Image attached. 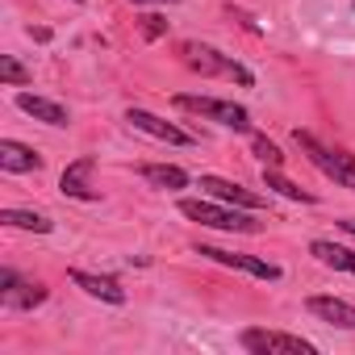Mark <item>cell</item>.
<instances>
[{
    "label": "cell",
    "mask_w": 355,
    "mask_h": 355,
    "mask_svg": "<svg viewBox=\"0 0 355 355\" xmlns=\"http://www.w3.org/2000/svg\"><path fill=\"white\" fill-rule=\"evenodd\" d=\"M175 55H180V63L189 67V71H197V76H218V80H234V84H243V88H251L255 84V76L234 59V55H222L218 46H209V42H180L175 46Z\"/></svg>",
    "instance_id": "1"
},
{
    "label": "cell",
    "mask_w": 355,
    "mask_h": 355,
    "mask_svg": "<svg viewBox=\"0 0 355 355\" xmlns=\"http://www.w3.org/2000/svg\"><path fill=\"white\" fill-rule=\"evenodd\" d=\"M293 142L301 146V155L326 175V180H334L338 189H351L355 193V155L343 150V146H326L322 138H313L309 130H293Z\"/></svg>",
    "instance_id": "2"
},
{
    "label": "cell",
    "mask_w": 355,
    "mask_h": 355,
    "mask_svg": "<svg viewBox=\"0 0 355 355\" xmlns=\"http://www.w3.org/2000/svg\"><path fill=\"white\" fill-rule=\"evenodd\" d=\"M180 214L197 226L209 230H234V234H259L263 226L251 218V209L226 205V201H201V197H180Z\"/></svg>",
    "instance_id": "3"
},
{
    "label": "cell",
    "mask_w": 355,
    "mask_h": 355,
    "mask_svg": "<svg viewBox=\"0 0 355 355\" xmlns=\"http://www.w3.org/2000/svg\"><path fill=\"white\" fill-rule=\"evenodd\" d=\"M175 109H184V113H197L205 121H218L222 130H234V134H251V113L247 105L239 101H222V96H193V92H180V96H171Z\"/></svg>",
    "instance_id": "4"
},
{
    "label": "cell",
    "mask_w": 355,
    "mask_h": 355,
    "mask_svg": "<svg viewBox=\"0 0 355 355\" xmlns=\"http://www.w3.org/2000/svg\"><path fill=\"white\" fill-rule=\"evenodd\" d=\"M243 351L251 355H318V347L301 334H284V330H263V326H247L239 334Z\"/></svg>",
    "instance_id": "5"
},
{
    "label": "cell",
    "mask_w": 355,
    "mask_h": 355,
    "mask_svg": "<svg viewBox=\"0 0 355 355\" xmlns=\"http://www.w3.org/2000/svg\"><path fill=\"white\" fill-rule=\"evenodd\" d=\"M46 297H51V288H46L42 280L21 276V272H13V268H0V305H5V309L26 313V309L46 305Z\"/></svg>",
    "instance_id": "6"
},
{
    "label": "cell",
    "mask_w": 355,
    "mask_h": 355,
    "mask_svg": "<svg viewBox=\"0 0 355 355\" xmlns=\"http://www.w3.org/2000/svg\"><path fill=\"white\" fill-rule=\"evenodd\" d=\"M125 121L134 125V130H142L146 138H155V142H167V146H193L197 138L189 134V130H180L175 121H163L159 113H150V109H125Z\"/></svg>",
    "instance_id": "7"
},
{
    "label": "cell",
    "mask_w": 355,
    "mask_h": 355,
    "mask_svg": "<svg viewBox=\"0 0 355 355\" xmlns=\"http://www.w3.org/2000/svg\"><path fill=\"white\" fill-rule=\"evenodd\" d=\"M197 255H205V259H214V263H222V268L247 272V276H255V280H280V276H284L276 263L255 259V255H243V251H222V247H205V243H197Z\"/></svg>",
    "instance_id": "8"
},
{
    "label": "cell",
    "mask_w": 355,
    "mask_h": 355,
    "mask_svg": "<svg viewBox=\"0 0 355 355\" xmlns=\"http://www.w3.org/2000/svg\"><path fill=\"white\" fill-rule=\"evenodd\" d=\"M92 171H96V159H92V155L67 163L63 175H59V193H63V197H76V201H96L101 193L92 189Z\"/></svg>",
    "instance_id": "9"
},
{
    "label": "cell",
    "mask_w": 355,
    "mask_h": 355,
    "mask_svg": "<svg viewBox=\"0 0 355 355\" xmlns=\"http://www.w3.org/2000/svg\"><path fill=\"white\" fill-rule=\"evenodd\" d=\"M201 189H205L214 201H226V205H239V209H251V214L268 205L259 193H251V189H243V184H234V180H222V175H201Z\"/></svg>",
    "instance_id": "10"
},
{
    "label": "cell",
    "mask_w": 355,
    "mask_h": 355,
    "mask_svg": "<svg viewBox=\"0 0 355 355\" xmlns=\"http://www.w3.org/2000/svg\"><path fill=\"white\" fill-rule=\"evenodd\" d=\"M67 280L76 284V288H84L88 297H96V301H105V305H125V288L113 280V276H96V272H84V268H71L67 272Z\"/></svg>",
    "instance_id": "11"
},
{
    "label": "cell",
    "mask_w": 355,
    "mask_h": 355,
    "mask_svg": "<svg viewBox=\"0 0 355 355\" xmlns=\"http://www.w3.org/2000/svg\"><path fill=\"white\" fill-rule=\"evenodd\" d=\"M17 109H21V113H30L34 121H46V125H55V130L71 125V113H67L59 101H51V96H38V92H17Z\"/></svg>",
    "instance_id": "12"
},
{
    "label": "cell",
    "mask_w": 355,
    "mask_h": 355,
    "mask_svg": "<svg viewBox=\"0 0 355 355\" xmlns=\"http://www.w3.org/2000/svg\"><path fill=\"white\" fill-rule=\"evenodd\" d=\"M305 309H309L318 322H326V326L355 330V305H351V301H343V297H309V301H305Z\"/></svg>",
    "instance_id": "13"
},
{
    "label": "cell",
    "mask_w": 355,
    "mask_h": 355,
    "mask_svg": "<svg viewBox=\"0 0 355 355\" xmlns=\"http://www.w3.org/2000/svg\"><path fill=\"white\" fill-rule=\"evenodd\" d=\"M42 167V155L17 138H0V171L9 175H26V171H38Z\"/></svg>",
    "instance_id": "14"
},
{
    "label": "cell",
    "mask_w": 355,
    "mask_h": 355,
    "mask_svg": "<svg viewBox=\"0 0 355 355\" xmlns=\"http://www.w3.org/2000/svg\"><path fill=\"white\" fill-rule=\"evenodd\" d=\"M138 175H142L150 189H163V193H180V189H189V171L175 167V163H142Z\"/></svg>",
    "instance_id": "15"
},
{
    "label": "cell",
    "mask_w": 355,
    "mask_h": 355,
    "mask_svg": "<svg viewBox=\"0 0 355 355\" xmlns=\"http://www.w3.org/2000/svg\"><path fill=\"white\" fill-rule=\"evenodd\" d=\"M309 255H313L318 263L334 268V272H351V276H355V251H351V247H338V243H330V239H313V243H309Z\"/></svg>",
    "instance_id": "16"
},
{
    "label": "cell",
    "mask_w": 355,
    "mask_h": 355,
    "mask_svg": "<svg viewBox=\"0 0 355 355\" xmlns=\"http://www.w3.org/2000/svg\"><path fill=\"white\" fill-rule=\"evenodd\" d=\"M0 226L9 230H34V234H51L55 222L46 214H34V209H0Z\"/></svg>",
    "instance_id": "17"
},
{
    "label": "cell",
    "mask_w": 355,
    "mask_h": 355,
    "mask_svg": "<svg viewBox=\"0 0 355 355\" xmlns=\"http://www.w3.org/2000/svg\"><path fill=\"white\" fill-rule=\"evenodd\" d=\"M263 184L272 189V193H280V197H288V201H301V205H313L318 197L313 193H305L301 184H293L288 175H280V167H263Z\"/></svg>",
    "instance_id": "18"
},
{
    "label": "cell",
    "mask_w": 355,
    "mask_h": 355,
    "mask_svg": "<svg viewBox=\"0 0 355 355\" xmlns=\"http://www.w3.org/2000/svg\"><path fill=\"white\" fill-rule=\"evenodd\" d=\"M251 150H255V159H259L263 167H280V163H284V150H280L272 138H263V134H251Z\"/></svg>",
    "instance_id": "19"
},
{
    "label": "cell",
    "mask_w": 355,
    "mask_h": 355,
    "mask_svg": "<svg viewBox=\"0 0 355 355\" xmlns=\"http://www.w3.org/2000/svg\"><path fill=\"white\" fill-rule=\"evenodd\" d=\"M0 80H5L9 88H26L34 76H30V71H26V67H21L13 55H0Z\"/></svg>",
    "instance_id": "20"
},
{
    "label": "cell",
    "mask_w": 355,
    "mask_h": 355,
    "mask_svg": "<svg viewBox=\"0 0 355 355\" xmlns=\"http://www.w3.org/2000/svg\"><path fill=\"white\" fill-rule=\"evenodd\" d=\"M138 30H142L146 42H155V38L167 34V17H159V13H142V17H138Z\"/></svg>",
    "instance_id": "21"
},
{
    "label": "cell",
    "mask_w": 355,
    "mask_h": 355,
    "mask_svg": "<svg viewBox=\"0 0 355 355\" xmlns=\"http://www.w3.org/2000/svg\"><path fill=\"white\" fill-rule=\"evenodd\" d=\"M130 5H175V0H130Z\"/></svg>",
    "instance_id": "22"
},
{
    "label": "cell",
    "mask_w": 355,
    "mask_h": 355,
    "mask_svg": "<svg viewBox=\"0 0 355 355\" xmlns=\"http://www.w3.org/2000/svg\"><path fill=\"white\" fill-rule=\"evenodd\" d=\"M76 5H80V0H76Z\"/></svg>",
    "instance_id": "23"
}]
</instances>
